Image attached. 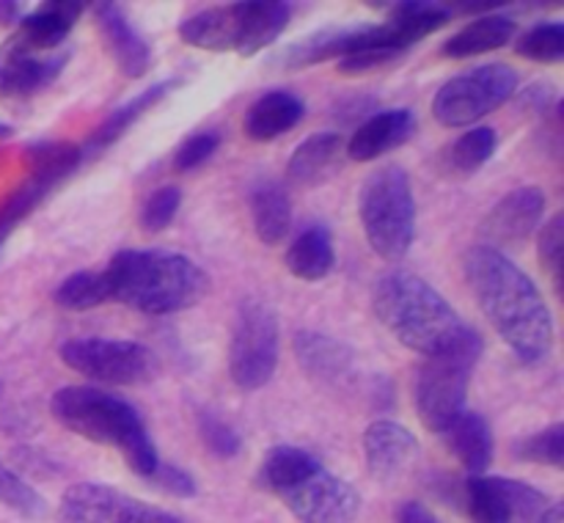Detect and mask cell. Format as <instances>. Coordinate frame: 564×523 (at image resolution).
<instances>
[{
	"label": "cell",
	"instance_id": "cell-38",
	"mask_svg": "<svg viewBox=\"0 0 564 523\" xmlns=\"http://www.w3.org/2000/svg\"><path fill=\"white\" fill-rule=\"evenodd\" d=\"M182 204V190L174 185H163L147 198L141 209V229L149 235H158V231L169 229L171 220L176 218Z\"/></svg>",
	"mask_w": 564,
	"mask_h": 523
},
{
	"label": "cell",
	"instance_id": "cell-29",
	"mask_svg": "<svg viewBox=\"0 0 564 523\" xmlns=\"http://www.w3.org/2000/svg\"><path fill=\"white\" fill-rule=\"evenodd\" d=\"M518 33V25L512 17L507 14H485L477 17L474 22H468L466 28L449 36L441 47V53L446 58H474V55L494 53V50H501L505 44L512 42V36Z\"/></svg>",
	"mask_w": 564,
	"mask_h": 523
},
{
	"label": "cell",
	"instance_id": "cell-36",
	"mask_svg": "<svg viewBox=\"0 0 564 523\" xmlns=\"http://www.w3.org/2000/svg\"><path fill=\"white\" fill-rule=\"evenodd\" d=\"M0 504L25 517L47 515V501L42 499V493L33 484H28L20 473L11 471L3 460H0Z\"/></svg>",
	"mask_w": 564,
	"mask_h": 523
},
{
	"label": "cell",
	"instance_id": "cell-3",
	"mask_svg": "<svg viewBox=\"0 0 564 523\" xmlns=\"http://www.w3.org/2000/svg\"><path fill=\"white\" fill-rule=\"evenodd\" d=\"M113 301L163 317L196 306L209 292V275L191 257L158 248H127L105 268Z\"/></svg>",
	"mask_w": 564,
	"mask_h": 523
},
{
	"label": "cell",
	"instance_id": "cell-7",
	"mask_svg": "<svg viewBox=\"0 0 564 523\" xmlns=\"http://www.w3.org/2000/svg\"><path fill=\"white\" fill-rule=\"evenodd\" d=\"M279 367V317L264 301L240 303L229 341V374L242 391H259Z\"/></svg>",
	"mask_w": 564,
	"mask_h": 523
},
{
	"label": "cell",
	"instance_id": "cell-35",
	"mask_svg": "<svg viewBox=\"0 0 564 523\" xmlns=\"http://www.w3.org/2000/svg\"><path fill=\"white\" fill-rule=\"evenodd\" d=\"M516 53L538 64H560L564 58V25L562 22H543L521 33Z\"/></svg>",
	"mask_w": 564,
	"mask_h": 523
},
{
	"label": "cell",
	"instance_id": "cell-11",
	"mask_svg": "<svg viewBox=\"0 0 564 523\" xmlns=\"http://www.w3.org/2000/svg\"><path fill=\"white\" fill-rule=\"evenodd\" d=\"M61 523H185L180 515L147 504L113 484L75 482L64 490Z\"/></svg>",
	"mask_w": 564,
	"mask_h": 523
},
{
	"label": "cell",
	"instance_id": "cell-44",
	"mask_svg": "<svg viewBox=\"0 0 564 523\" xmlns=\"http://www.w3.org/2000/svg\"><path fill=\"white\" fill-rule=\"evenodd\" d=\"M20 3H11V0L0 3V25H20Z\"/></svg>",
	"mask_w": 564,
	"mask_h": 523
},
{
	"label": "cell",
	"instance_id": "cell-6",
	"mask_svg": "<svg viewBox=\"0 0 564 523\" xmlns=\"http://www.w3.org/2000/svg\"><path fill=\"white\" fill-rule=\"evenodd\" d=\"M358 218L378 257L397 262L411 251L416 237V196L402 165H383L364 179Z\"/></svg>",
	"mask_w": 564,
	"mask_h": 523
},
{
	"label": "cell",
	"instance_id": "cell-2",
	"mask_svg": "<svg viewBox=\"0 0 564 523\" xmlns=\"http://www.w3.org/2000/svg\"><path fill=\"white\" fill-rule=\"evenodd\" d=\"M380 325L408 350L424 358L449 352H482L485 341L477 328L455 312L435 286L405 270L380 275L372 295Z\"/></svg>",
	"mask_w": 564,
	"mask_h": 523
},
{
	"label": "cell",
	"instance_id": "cell-45",
	"mask_svg": "<svg viewBox=\"0 0 564 523\" xmlns=\"http://www.w3.org/2000/svg\"><path fill=\"white\" fill-rule=\"evenodd\" d=\"M538 523H564V506H562V501H551L549 510H545L543 515H540Z\"/></svg>",
	"mask_w": 564,
	"mask_h": 523
},
{
	"label": "cell",
	"instance_id": "cell-39",
	"mask_svg": "<svg viewBox=\"0 0 564 523\" xmlns=\"http://www.w3.org/2000/svg\"><path fill=\"white\" fill-rule=\"evenodd\" d=\"M405 55V50L389 47V44H372V47H361L356 53L345 55V58L336 61L339 72L345 75H364V72L383 69V66H391L394 61H400Z\"/></svg>",
	"mask_w": 564,
	"mask_h": 523
},
{
	"label": "cell",
	"instance_id": "cell-10",
	"mask_svg": "<svg viewBox=\"0 0 564 523\" xmlns=\"http://www.w3.org/2000/svg\"><path fill=\"white\" fill-rule=\"evenodd\" d=\"M482 352H449L424 358L416 378V413L430 433L441 435L466 411L468 385Z\"/></svg>",
	"mask_w": 564,
	"mask_h": 523
},
{
	"label": "cell",
	"instance_id": "cell-5",
	"mask_svg": "<svg viewBox=\"0 0 564 523\" xmlns=\"http://www.w3.org/2000/svg\"><path fill=\"white\" fill-rule=\"evenodd\" d=\"M50 411L69 433L119 451L138 477L149 479L158 468V446L141 413L121 396L97 385H64L50 396Z\"/></svg>",
	"mask_w": 564,
	"mask_h": 523
},
{
	"label": "cell",
	"instance_id": "cell-33",
	"mask_svg": "<svg viewBox=\"0 0 564 523\" xmlns=\"http://www.w3.org/2000/svg\"><path fill=\"white\" fill-rule=\"evenodd\" d=\"M496 149H499V135L494 127H474L455 143H449V149L444 152V165L455 174H474L494 157Z\"/></svg>",
	"mask_w": 564,
	"mask_h": 523
},
{
	"label": "cell",
	"instance_id": "cell-17",
	"mask_svg": "<svg viewBox=\"0 0 564 523\" xmlns=\"http://www.w3.org/2000/svg\"><path fill=\"white\" fill-rule=\"evenodd\" d=\"M416 435L400 422L391 418H375L367 429H364V460H367L369 473L380 482L400 477L419 455Z\"/></svg>",
	"mask_w": 564,
	"mask_h": 523
},
{
	"label": "cell",
	"instance_id": "cell-24",
	"mask_svg": "<svg viewBox=\"0 0 564 523\" xmlns=\"http://www.w3.org/2000/svg\"><path fill=\"white\" fill-rule=\"evenodd\" d=\"M303 116H306V105L301 97L290 91H268L246 110L242 130L251 141L268 143L301 124Z\"/></svg>",
	"mask_w": 564,
	"mask_h": 523
},
{
	"label": "cell",
	"instance_id": "cell-15",
	"mask_svg": "<svg viewBox=\"0 0 564 523\" xmlns=\"http://www.w3.org/2000/svg\"><path fill=\"white\" fill-rule=\"evenodd\" d=\"M295 352L308 378L323 389H352L358 378V361L352 350L334 336L317 330H301L295 336Z\"/></svg>",
	"mask_w": 564,
	"mask_h": 523
},
{
	"label": "cell",
	"instance_id": "cell-32",
	"mask_svg": "<svg viewBox=\"0 0 564 523\" xmlns=\"http://www.w3.org/2000/svg\"><path fill=\"white\" fill-rule=\"evenodd\" d=\"M53 187H58V182L50 179V176L44 174H33L31 171V176L0 204V248L9 240L11 231H14L17 226L47 198V193H53Z\"/></svg>",
	"mask_w": 564,
	"mask_h": 523
},
{
	"label": "cell",
	"instance_id": "cell-27",
	"mask_svg": "<svg viewBox=\"0 0 564 523\" xmlns=\"http://www.w3.org/2000/svg\"><path fill=\"white\" fill-rule=\"evenodd\" d=\"M248 209H251L253 235L264 246H279L292 229V201L284 185L273 179H262L248 193Z\"/></svg>",
	"mask_w": 564,
	"mask_h": 523
},
{
	"label": "cell",
	"instance_id": "cell-26",
	"mask_svg": "<svg viewBox=\"0 0 564 523\" xmlns=\"http://www.w3.org/2000/svg\"><path fill=\"white\" fill-rule=\"evenodd\" d=\"M292 20V3L286 0H257V3H240V42L237 53L251 58L262 53L273 42H279Z\"/></svg>",
	"mask_w": 564,
	"mask_h": 523
},
{
	"label": "cell",
	"instance_id": "cell-13",
	"mask_svg": "<svg viewBox=\"0 0 564 523\" xmlns=\"http://www.w3.org/2000/svg\"><path fill=\"white\" fill-rule=\"evenodd\" d=\"M372 44H389V47L402 50L400 44L391 39L389 28L380 25H350V28H328V31L308 33L301 42L290 44L284 53L279 55V64L286 69H303V66L323 64L330 58H345V55L356 53L361 47H372Z\"/></svg>",
	"mask_w": 564,
	"mask_h": 523
},
{
	"label": "cell",
	"instance_id": "cell-42",
	"mask_svg": "<svg viewBox=\"0 0 564 523\" xmlns=\"http://www.w3.org/2000/svg\"><path fill=\"white\" fill-rule=\"evenodd\" d=\"M149 482L158 484L163 493L176 495V499H193V495L198 493V484L196 479H193V473L174 466V462H158V468H154V473L149 477Z\"/></svg>",
	"mask_w": 564,
	"mask_h": 523
},
{
	"label": "cell",
	"instance_id": "cell-21",
	"mask_svg": "<svg viewBox=\"0 0 564 523\" xmlns=\"http://www.w3.org/2000/svg\"><path fill=\"white\" fill-rule=\"evenodd\" d=\"M180 77H171V80H160V83H152V86L147 88V91L135 94L132 99H127L124 105H119V108L113 110V113L108 116V119L102 121V124L94 130V135L88 138L86 143H77L80 146V154H83V163L91 157H97V154H102L105 149L113 146L116 141H119L121 135H127L130 132V127L135 124L138 119H141L147 110H152L154 105L163 102L165 97H169L171 91H174L176 86H180Z\"/></svg>",
	"mask_w": 564,
	"mask_h": 523
},
{
	"label": "cell",
	"instance_id": "cell-34",
	"mask_svg": "<svg viewBox=\"0 0 564 523\" xmlns=\"http://www.w3.org/2000/svg\"><path fill=\"white\" fill-rule=\"evenodd\" d=\"M516 460L540 462V466L562 468L564 466V424H551L540 433L527 435V438L512 444Z\"/></svg>",
	"mask_w": 564,
	"mask_h": 523
},
{
	"label": "cell",
	"instance_id": "cell-22",
	"mask_svg": "<svg viewBox=\"0 0 564 523\" xmlns=\"http://www.w3.org/2000/svg\"><path fill=\"white\" fill-rule=\"evenodd\" d=\"M446 449L463 462V468L468 471V477H479V473L488 471V466L494 462V429H490L488 418L477 411H463L449 427L441 433Z\"/></svg>",
	"mask_w": 564,
	"mask_h": 523
},
{
	"label": "cell",
	"instance_id": "cell-46",
	"mask_svg": "<svg viewBox=\"0 0 564 523\" xmlns=\"http://www.w3.org/2000/svg\"><path fill=\"white\" fill-rule=\"evenodd\" d=\"M11 132H14V127H9V124H3V121H0V138H9Z\"/></svg>",
	"mask_w": 564,
	"mask_h": 523
},
{
	"label": "cell",
	"instance_id": "cell-23",
	"mask_svg": "<svg viewBox=\"0 0 564 523\" xmlns=\"http://www.w3.org/2000/svg\"><path fill=\"white\" fill-rule=\"evenodd\" d=\"M180 39L191 47L229 53L240 42V3L215 6V9L196 11L180 22Z\"/></svg>",
	"mask_w": 564,
	"mask_h": 523
},
{
	"label": "cell",
	"instance_id": "cell-16",
	"mask_svg": "<svg viewBox=\"0 0 564 523\" xmlns=\"http://www.w3.org/2000/svg\"><path fill=\"white\" fill-rule=\"evenodd\" d=\"M545 196L540 187H518L507 193L499 204L488 213L482 224V235L499 246H518L527 242L543 224Z\"/></svg>",
	"mask_w": 564,
	"mask_h": 523
},
{
	"label": "cell",
	"instance_id": "cell-19",
	"mask_svg": "<svg viewBox=\"0 0 564 523\" xmlns=\"http://www.w3.org/2000/svg\"><path fill=\"white\" fill-rule=\"evenodd\" d=\"M94 17L102 31L105 42H108L110 53H113L116 64L127 77H143L152 69V47L147 39L130 25L127 14L121 11L119 3H97L94 6Z\"/></svg>",
	"mask_w": 564,
	"mask_h": 523
},
{
	"label": "cell",
	"instance_id": "cell-41",
	"mask_svg": "<svg viewBox=\"0 0 564 523\" xmlns=\"http://www.w3.org/2000/svg\"><path fill=\"white\" fill-rule=\"evenodd\" d=\"M220 146V135L215 130H204L182 141V146L174 154V168L176 171H193L202 163H207Z\"/></svg>",
	"mask_w": 564,
	"mask_h": 523
},
{
	"label": "cell",
	"instance_id": "cell-8",
	"mask_svg": "<svg viewBox=\"0 0 564 523\" xmlns=\"http://www.w3.org/2000/svg\"><path fill=\"white\" fill-rule=\"evenodd\" d=\"M61 361L72 372L102 385H141L158 378L160 358L141 341L83 336L61 345Z\"/></svg>",
	"mask_w": 564,
	"mask_h": 523
},
{
	"label": "cell",
	"instance_id": "cell-37",
	"mask_svg": "<svg viewBox=\"0 0 564 523\" xmlns=\"http://www.w3.org/2000/svg\"><path fill=\"white\" fill-rule=\"evenodd\" d=\"M198 435H202L209 455L218 457V460H231V457H237L242 451L240 433L213 411L198 413Z\"/></svg>",
	"mask_w": 564,
	"mask_h": 523
},
{
	"label": "cell",
	"instance_id": "cell-40",
	"mask_svg": "<svg viewBox=\"0 0 564 523\" xmlns=\"http://www.w3.org/2000/svg\"><path fill=\"white\" fill-rule=\"evenodd\" d=\"M562 253H564V215H554L549 224L543 226L540 235V264L549 270L554 284H562Z\"/></svg>",
	"mask_w": 564,
	"mask_h": 523
},
{
	"label": "cell",
	"instance_id": "cell-20",
	"mask_svg": "<svg viewBox=\"0 0 564 523\" xmlns=\"http://www.w3.org/2000/svg\"><path fill=\"white\" fill-rule=\"evenodd\" d=\"M345 157V138L339 132H314L297 143L286 163V176L297 187H317L339 171Z\"/></svg>",
	"mask_w": 564,
	"mask_h": 523
},
{
	"label": "cell",
	"instance_id": "cell-1",
	"mask_svg": "<svg viewBox=\"0 0 564 523\" xmlns=\"http://www.w3.org/2000/svg\"><path fill=\"white\" fill-rule=\"evenodd\" d=\"M463 270L479 308L505 345L523 363L549 358L554 347V317L538 284L496 246H474Z\"/></svg>",
	"mask_w": 564,
	"mask_h": 523
},
{
	"label": "cell",
	"instance_id": "cell-9",
	"mask_svg": "<svg viewBox=\"0 0 564 523\" xmlns=\"http://www.w3.org/2000/svg\"><path fill=\"white\" fill-rule=\"evenodd\" d=\"M518 72L507 64H482L449 77L433 99V116L444 127L477 124L518 91Z\"/></svg>",
	"mask_w": 564,
	"mask_h": 523
},
{
	"label": "cell",
	"instance_id": "cell-12",
	"mask_svg": "<svg viewBox=\"0 0 564 523\" xmlns=\"http://www.w3.org/2000/svg\"><path fill=\"white\" fill-rule=\"evenodd\" d=\"M463 501L471 523H538L551 499L543 490L510 477H468Z\"/></svg>",
	"mask_w": 564,
	"mask_h": 523
},
{
	"label": "cell",
	"instance_id": "cell-28",
	"mask_svg": "<svg viewBox=\"0 0 564 523\" xmlns=\"http://www.w3.org/2000/svg\"><path fill=\"white\" fill-rule=\"evenodd\" d=\"M375 9L389 11V20L383 22L389 28L391 39L408 50L411 44L422 42L430 33L441 31L452 20L449 6L438 3H419V0H402V3H372Z\"/></svg>",
	"mask_w": 564,
	"mask_h": 523
},
{
	"label": "cell",
	"instance_id": "cell-31",
	"mask_svg": "<svg viewBox=\"0 0 564 523\" xmlns=\"http://www.w3.org/2000/svg\"><path fill=\"white\" fill-rule=\"evenodd\" d=\"M53 297L61 308H69V312H88V308L113 301L105 270H80V273L66 275Z\"/></svg>",
	"mask_w": 564,
	"mask_h": 523
},
{
	"label": "cell",
	"instance_id": "cell-18",
	"mask_svg": "<svg viewBox=\"0 0 564 523\" xmlns=\"http://www.w3.org/2000/svg\"><path fill=\"white\" fill-rule=\"evenodd\" d=\"M413 130H416V116L411 110H380V113L361 121V127L345 143V152L356 163H369V160H378L389 154L391 149L402 146L413 135Z\"/></svg>",
	"mask_w": 564,
	"mask_h": 523
},
{
	"label": "cell",
	"instance_id": "cell-4",
	"mask_svg": "<svg viewBox=\"0 0 564 523\" xmlns=\"http://www.w3.org/2000/svg\"><path fill=\"white\" fill-rule=\"evenodd\" d=\"M257 484L292 512L301 523H352L361 495L323 466L312 451L281 444L268 449L257 471Z\"/></svg>",
	"mask_w": 564,
	"mask_h": 523
},
{
	"label": "cell",
	"instance_id": "cell-14",
	"mask_svg": "<svg viewBox=\"0 0 564 523\" xmlns=\"http://www.w3.org/2000/svg\"><path fill=\"white\" fill-rule=\"evenodd\" d=\"M69 53L39 55L17 36L0 47V97H33L64 72Z\"/></svg>",
	"mask_w": 564,
	"mask_h": 523
},
{
	"label": "cell",
	"instance_id": "cell-43",
	"mask_svg": "<svg viewBox=\"0 0 564 523\" xmlns=\"http://www.w3.org/2000/svg\"><path fill=\"white\" fill-rule=\"evenodd\" d=\"M400 523H435V517L424 510L416 501H408V504L400 506Z\"/></svg>",
	"mask_w": 564,
	"mask_h": 523
},
{
	"label": "cell",
	"instance_id": "cell-30",
	"mask_svg": "<svg viewBox=\"0 0 564 523\" xmlns=\"http://www.w3.org/2000/svg\"><path fill=\"white\" fill-rule=\"evenodd\" d=\"M284 262L295 279L308 281V284L328 279V273L336 264L334 237H330V231L325 226H306L290 242V248L284 253Z\"/></svg>",
	"mask_w": 564,
	"mask_h": 523
},
{
	"label": "cell",
	"instance_id": "cell-25",
	"mask_svg": "<svg viewBox=\"0 0 564 523\" xmlns=\"http://www.w3.org/2000/svg\"><path fill=\"white\" fill-rule=\"evenodd\" d=\"M83 3H44L39 6L33 14H25L17 25L14 36L20 39L25 47L36 50V53H50V50L61 47L66 42V36L72 33L75 22L80 20Z\"/></svg>",
	"mask_w": 564,
	"mask_h": 523
}]
</instances>
